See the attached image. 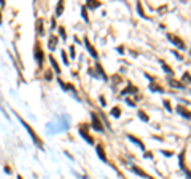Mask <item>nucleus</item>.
Here are the masks:
<instances>
[{
  "label": "nucleus",
  "mask_w": 191,
  "mask_h": 179,
  "mask_svg": "<svg viewBox=\"0 0 191 179\" xmlns=\"http://www.w3.org/2000/svg\"><path fill=\"white\" fill-rule=\"evenodd\" d=\"M93 121H94V126H97V131H102V126H101V123H99V120H97L96 115L93 117Z\"/></svg>",
  "instance_id": "f257e3e1"
},
{
  "label": "nucleus",
  "mask_w": 191,
  "mask_h": 179,
  "mask_svg": "<svg viewBox=\"0 0 191 179\" xmlns=\"http://www.w3.org/2000/svg\"><path fill=\"white\" fill-rule=\"evenodd\" d=\"M97 150H99V154H101V158H102V160H105V155H104L102 147H101V146H97Z\"/></svg>",
  "instance_id": "f03ea898"
},
{
  "label": "nucleus",
  "mask_w": 191,
  "mask_h": 179,
  "mask_svg": "<svg viewBox=\"0 0 191 179\" xmlns=\"http://www.w3.org/2000/svg\"><path fill=\"white\" fill-rule=\"evenodd\" d=\"M111 114H113V115H118L119 110H118V109H113V110H111Z\"/></svg>",
  "instance_id": "7ed1b4c3"
},
{
  "label": "nucleus",
  "mask_w": 191,
  "mask_h": 179,
  "mask_svg": "<svg viewBox=\"0 0 191 179\" xmlns=\"http://www.w3.org/2000/svg\"><path fill=\"white\" fill-rule=\"evenodd\" d=\"M19 179H23V177H19Z\"/></svg>",
  "instance_id": "20e7f679"
}]
</instances>
